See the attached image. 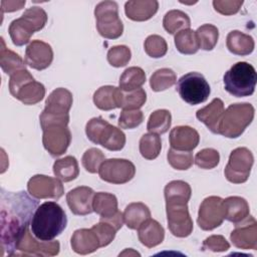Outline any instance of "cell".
Wrapping results in <instances>:
<instances>
[{"mask_svg":"<svg viewBox=\"0 0 257 257\" xmlns=\"http://www.w3.org/2000/svg\"><path fill=\"white\" fill-rule=\"evenodd\" d=\"M177 91L185 102L196 105L208 99L211 88L203 74L192 71L186 73L178 80Z\"/></svg>","mask_w":257,"mask_h":257,"instance_id":"obj_7","label":"cell"},{"mask_svg":"<svg viewBox=\"0 0 257 257\" xmlns=\"http://www.w3.org/2000/svg\"><path fill=\"white\" fill-rule=\"evenodd\" d=\"M104 160L105 156L100 150L96 148H90L84 152L81 163L86 172L90 174H95L96 172H98V169Z\"/></svg>","mask_w":257,"mask_h":257,"instance_id":"obj_45","label":"cell"},{"mask_svg":"<svg viewBox=\"0 0 257 257\" xmlns=\"http://www.w3.org/2000/svg\"><path fill=\"white\" fill-rule=\"evenodd\" d=\"M8 32L13 44L16 46H22L30 41L35 30L25 19L20 17L10 23Z\"/></svg>","mask_w":257,"mask_h":257,"instance_id":"obj_33","label":"cell"},{"mask_svg":"<svg viewBox=\"0 0 257 257\" xmlns=\"http://www.w3.org/2000/svg\"><path fill=\"white\" fill-rule=\"evenodd\" d=\"M0 66L2 70L9 75H12L16 71L26 69L25 60L19 56V54L8 49L5 46L3 37H1V49H0Z\"/></svg>","mask_w":257,"mask_h":257,"instance_id":"obj_31","label":"cell"},{"mask_svg":"<svg viewBox=\"0 0 257 257\" xmlns=\"http://www.w3.org/2000/svg\"><path fill=\"white\" fill-rule=\"evenodd\" d=\"M223 81L225 90L233 96H249L254 93L257 73L253 65L245 61H239L225 72Z\"/></svg>","mask_w":257,"mask_h":257,"instance_id":"obj_3","label":"cell"},{"mask_svg":"<svg viewBox=\"0 0 257 257\" xmlns=\"http://www.w3.org/2000/svg\"><path fill=\"white\" fill-rule=\"evenodd\" d=\"M172 123V115L168 109H157L151 113L147 128L150 133L163 135L167 133Z\"/></svg>","mask_w":257,"mask_h":257,"instance_id":"obj_37","label":"cell"},{"mask_svg":"<svg viewBox=\"0 0 257 257\" xmlns=\"http://www.w3.org/2000/svg\"><path fill=\"white\" fill-rule=\"evenodd\" d=\"M162 150V141L159 135L148 133L140 140V153L146 160H155Z\"/></svg>","mask_w":257,"mask_h":257,"instance_id":"obj_38","label":"cell"},{"mask_svg":"<svg viewBox=\"0 0 257 257\" xmlns=\"http://www.w3.org/2000/svg\"><path fill=\"white\" fill-rule=\"evenodd\" d=\"M67 217L56 202H45L38 206L30 223L32 234L41 241H51L66 228Z\"/></svg>","mask_w":257,"mask_h":257,"instance_id":"obj_2","label":"cell"},{"mask_svg":"<svg viewBox=\"0 0 257 257\" xmlns=\"http://www.w3.org/2000/svg\"><path fill=\"white\" fill-rule=\"evenodd\" d=\"M93 212L98 214L100 218H108L113 216L117 210V199L113 194L98 192L94 194L92 201Z\"/></svg>","mask_w":257,"mask_h":257,"instance_id":"obj_32","label":"cell"},{"mask_svg":"<svg viewBox=\"0 0 257 257\" xmlns=\"http://www.w3.org/2000/svg\"><path fill=\"white\" fill-rule=\"evenodd\" d=\"M96 145L109 151H120L125 145V135L120 128L107 123L99 134Z\"/></svg>","mask_w":257,"mask_h":257,"instance_id":"obj_27","label":"cell"},{"mask_svg":"<svg viewBox=\"0 0 257 257\" xmlns=\"http://www.w3.org/2000/svg\"><path fill=\"white\" fill-rule=\"evenodd\" d=\"M138 237L144 246L153 248L164 241L165 230L158 221L150 218L138 229Z\"/></svg>","mask_w":257,"mask_h":257,"instance_id":"obj_23","label":"cell"},{"mask_svg":"<svg viewBox=\"0 0 257 257\" xmlns=\"http://www.w3.org/2000/svg\"><path fill=\"white\" fill-rule=\"evenodd\" d=\"M151 218V211L147 205L142 202L128 204L123 212V220L127 228L138 230L140 226Z\"/></svg>","mask_w":257,"mask_h":257,"instance_id":"obj_29","label":"cell"},{"mask_svg":"<svg viewBox=\"0 0 257 257\" xmlns=\"http://www.w3.org/2000/svg\"><path fill=\"white\" fill-rule=\"evenodd\" d=\"M94 194V191L86 186H80L70 190L66 195V202L70 211L77 216H85L92 213Z\"/></svg>","mask_w":257,"mask_h":257,"instance_id":"obj_17","label":"cell"},{"mask_svg":"<svg viewBox=\"0 0 257 257\" xmlns=\"http://www.w3.org/2000/svg\"><path fill=\"white\" fill-rule=\"evenodd\" d=\"M177 81V75L171 68H160L156 70L151 78L150 85L154 91H163L172 87Z\"/></svg>","mask_w":257,"mask_h":257,"instance_id":"obj_39","label":"cell"},{"mask_svg":"<svg viewBox=\"0 0 257 257\" xmlns=\"http://www.w3.org/2000/svg\"><path fill=\"white\" fill-rule=\"evenodd\" d=\"M225 208V219L237 224L246 219L250 214L248 202L238 196H231L223 200Z\"/></svg>","mask_w":257,"mask_h":257,"instance_id":"obj_26","label":"cell"},{"mask_svg":"<svg viewBox=\"0 0 257 257\" xmlns=\"http://www.w3.org/2000/svg\"><path fill=\"white\" fill-rule=\"evenodd\" d=\"M169 141L171 148L178 151H193L200 142L199 133L189 125H179L172 128Z\"/></svg>","mask_w":257,"mask_h":257,"instance_id":"obj_18","label":"cell"},{"mask_svg":"<svg viewBox=\"0 0 257 257\" xmlns=\"http://www.w3.org/2000/svg\"><path fill=\"white\" fill-rule=\"evenodd\" d=\"M99 221H103V222H106L108 224H110L116 231H118L123 223H124V220H123V214L120 212V211H117L113 216L111 217H108V218H99Z\"/></svg>","mask_w":257,"mask_h":257,"instance_id":"obj_53","label":"cell"},{"mask_svg":"<svg viewBox=\"0 0 257 257\" xmlns=\"http://www.w3.org/2000/svg\"><path fill=\"white\" fill-rule=\"evenodd\" d=\"M25 5L24 1H1V13L14 12L20 10Z\"/></svg>","mask_w":257,"mask_h":257,"instance_id":"obj_54","label":"cell"},{"mask_svg":"<svg viewBox=\"0 0 257 257\" xmlns=\"http://www.w3.org/2000/svg\"><path fill=\"white\" fill-rule=\"evenodd\" d=\"M226 46L231 53L235 55L245 56L253 52L255 42L252 36L245 34L239 30H232L227 35Z\"/></svg>","mask_w":257,"mask_h":257,"instance_id":"obj_25","label":"cell"},{"mask_svg":"<svg viewBox=\"0 0 257 257\" xmlns=\"http://www.w3.org/2000/svg\"><path fill=\"white\" fill-rule=\"evenodd\" d=\"M72 102V93L66 88L58 87L54 89L46 98L45 107L43 110L57 115L69 114Z\"/></svg>","mask_w":257,"mask_h":257,"instance_id":"obj_20","label":"cell"},{"mask_svg":"<svg viewBox=\"0 0 257 257\" xmlns=\"http://www.w3.org/2000/svg\"><path fill=\"white\" fill-rule=\"evenodd\" d=\"M24 60L31 68L43 70L52 63L53 50L48 43L38 39L33 40L26 47Z\"/></svg>","mask_w":257,"mask_h":257,"instance_id":"obj_16","label":"cell"},{"mask_svg":"<svg viewBox=\"0 0 257 257\" xmlns=\"http://www.w3.org/2000/svg\"><path fill=\"white\" fill-rule=\"evenodd\" d=\"M70 245L72 250L80 255L93 253L100 247L99 239L91 228L75 230L71 236Z\"/></svg>","mask_w":257,"mask_h":257,"instance_id":"obj_19","label":"cell"},{"mask_svg":"<svg viewBox=\"0 0 257 257\" xmlns=\"http://www.w3.org/2000/svg\"><path fill=\"white\" fill-rule=\"evenodd\" d=\"M9 91L13 97L27 105L41 101L45 95V87L34 79L27 69L16 71L10 75Z\"/></svg>","mask_w":257,"mask_h":257,"instance_id":"obj_5","label":"cell"},{"mask_svg":"<svg viewBox=\"0 0 257 257\" xmlns=\"http://www.w3.org/2000/svg\"><path fill=\"white\" fill-rule=\"evenodd\" d=\"M146 53L153 58H160L165 56L168 51V44L164 37L153 34L146 38L144 43Z\"/></svg>","mask_w":257,"mask_h":257,"instance_id":"obj_43","label":"cell"},{"mask_svg":"<svg viewBox=\"0 0 257 257\" xmlns=\"http://www.w3.org/2000/svg\"><path fill=\"white\" fill-rule=\"evenodd\" d=\"M42 131L44 149L53 157L63 155L71 142V133L67 125H51Z\"/></svg>","mask_w":257,"mask_h":257,"instance_id":"obj_14","label":"cell"},{"mask_svg":"<svg viewBox=\"0 0 257 257\" xmlns=\"http://www.w3.org/2000/svg\"><path fill=\"white\" fill-rule=\"evenodd\" d=\"M255 109L248 102L230 104L219 122L218 134L229 139L240 137L254 118Z\"/></svg>","mask_w":257,"mask_h":257,"instance_id":"obj_4","label":"cell"},{"mask_svg":"<svg viewBox=\"0 0 257 257\" xmlns=\"http://www.w3.org/2000/svg\"><path fill=\"white\" fill-rule=\"evenodd\" d=\"M28 193L36 199L58 200L64 194L61 181L45 175H35L27 183Z\"/></svg>","mask_w":257,"mask_h":257,"instance_id":"obj_12","label":"cell"},{"mask_svg":"<svg viewBox=\"0 0 257 257\" xmlns=\"http://www.w3.org/2000/svg\"><path fill=\"white\" fill-rule=\"evenodd\" d=\"M38 202L25 192L1 194V249L2 256H12L18 241L28 229Z\"/></svg>","mask_w":257,"mask_h":257,"instance_id":"obj_1","label":"cell"},{"mask_svg":"<svg viewBox=\"0 0 257 257\" xmlns=\"http://www.w3.org/2000/svg\"><path fill=\"white\" fill-rule=\"evenodd\" d=\"M253 163L254 157L249 149L241 147L233 150L224 170L226 179L233 184L245 183L250 176Z\"/></svg>","mask_w":257,"mask_h":257,"instance_id":"obj_8","label":"cell"},{"mask_svg":"<svg viewBox=\"0 0 257 257\" xmlns=\"http://www.w3.org/2000/svg\"><path fill=\"white\" fill-rule=\"evenodd\" d=\"M229 248V242L222 235H212L203 242V249H208L213 252H225Z\"/></svg>","mask_w":257,"mask_h":257,"instance_id":"obj_52","label":"cell"},{"mask_svg":"<svg viewBox=\"0 0 257 257\" xmlns=\"http://www.w3.org/2000/svg\"><path fill=\"white\" fill-rule=\"evenodd\" d=\"M107 123L108 122L100 116L92 117L91 119H89L85 125V134L88 140L96 145L99 134Z\"/></svg>","mask_w":257,"mask_h":257,"instance_id":"obj_51","label":"cell"},{"mask_svg":"<svg viewBox=\"0 0 257 257\" xmlns=\"http://www.w3.org/2000/svg\"><path fill=\"white\" fill-rule=\"evenodd\" d=\"M243 1L241 0H214L213 6L214 9L222 15H233L236 14L241 6Z\"/></svg>","mask_w":257,"mask_h":257,"instance_id":"obj_50","label":"cell"},{"mask_svg":"<svg viewBox=\"0 0 257 257\" xmlns=\"http://www.w3.org/2000/svg\"><path fill=\"white\" fill-rule=\"evenodd\" d=\"M21 17L25 19L33 27L35 32L41 30L47 22L46 12L41 7H38V6H33L28 8L23 12Z\"/></svg>","mask_w":257,"mask_h":257,"instance_id":"obj_47","label":"cell"},{"mask_svg":"<svg viewBox=\"0 0 257 257\" xmlns=\"http://www.w3.org/2000/svg\"><path fill=\"white\" fill-rule=\"evenodd\" d=\"M96 29L106 39H116L123 32V24L118 17V6L114 1H101L94 9Z\"/></svg>","mask_w":257,"mask_h":257,"instance_id":"obj_6","label":"cell"},{"mask_svg":"<svg viewBox=\"0 0 257 257\" xmlns=\"http://www.w3.org/2000/svg\"><path fill=\"white\" fill-rule=\"evenodd\" d=\"M225 219L223 199L210 196L203 200L198 212L197 223L204 231H211L222 225Z\"/></svg>","mask_w":257,"mask_h":257,"instance_id":"obj_10","label":"cell"},{"mask_svg":"<svg viewBox=\"0 0 257 257\" xmlns=\"http://www.w3.org/2000/svg\"><path fill=\"white\" fill-rule=\"evenodd\" d=\"M144 120V113L140 109H122L118 117V125L120 128H135Z\"/></svg>","mask_w":257,"mask_h":257,"instance_id":"obj_48","label":"cell"},{"mask_svg":"<svg viewBox=\"0 0 257 257\" xmlns=\"http://www.w3.org/2000/svg\"><path fill=\"white\" fill-rule=\"evenodd\" d=\"M168 227L171 233L179 238H185L193 232V220L188 210V204H166Z\"/></svg>","mask_w":257,"mask_h":257,"instance_id":"obj_11","label":"cell"},{"mask_svg":"<svg viewBox=\"0 0 257 257\" xmlns=\"http://www.w3.org/2000/svg\"><path fill=\"white\" fill-rule=\"evenodd\" d=\"M135 174V165L125 159L104 160L98 169V175L102 181L115 185L130 182Z\"/></svg>","mask_w":257,"mask_h":257,"instance_id":"obj_9","label":"cell"},{"mask_svg":"<svg viewBox=\"0 0 257 257\" xmlns=\"http://www.w3.org/2000/svg\"><path fill=\"white\" fill-rule=\"evenodd\" d=\"M59 250L60 244L58 241H41L32 234L29 228L24 232L16 247V251H19L20 254L34 256H55L59 253Z\"/></svg>","mask_w":257,"mask_h":257,"instance_id":"obj_13","label":"cell"},{"mask_svg":"<svg viewBox=\"0 0 257 257\" xmlns=\"http://www.w3.org/2000/svg\"><path fill=\"white\" fill-rule=\"evenodd\" d=\"M224 102L216 97L209 104L200 108L196 112V117L203 122L213 134H218L219 122L224 113Z\"/></svg>","mask_w":257,"mask_h":257,"instance_id":"obj_22","label":"cell"},{"mask_svg":"<svg viewBox=\"0 0 257 257\" xmlns=\"http://www.w3.org/2000/svg\"><path fill=\"white\" fill-rule=\"evenodd\" d=\"M147 100V93L143 88L131 91H122L120 96V107L122 109H139Z\"/></svg>","mask_w":257,"mask_h":257,"instance_id":"obj_42","label":"cell"},{"mask_svg":"<svg viewBox=\"0 0 257 257\" xmlns=\"http://www.w3.org/2000/svg\"><path fill=\"white\" fill-rule=\"evenodd\" d=\"M54 176L62 182L75 180L79 175V168L76 159L72 156H66L56 160L53 164Z\"/></svg>","mask_w":257,"mask_h":257,"instance_id":"obj_30","label":"cell"},{"mask_svg":"<svg viewBox=\"0 0 257 257\" xmlns=\"http://www.w3.org/2000/svg\"><path fill=\"white\" fill-rule=\"evenodd\" d=\"M146 82V73L143 68L132 66L126 68L119 77V88L122 91H131L141 88Z\"/></svg>","mask_w":257,"mask_h":257,"instance_id":"obj_35","label":"cell"},{"mask_svg":"<svg viewBox=\"0 0 257 257\" xmlns=\"http://www.w3.org/2000/svg\"><path fill=\"white\" fill-rule=\"evenodd\" d=\"M164 194L166 204H188L192 190L187 182L176 180L166 185Z\"/></svg>","mask_w":257,"mask_h":257,"instance_id":"obj_28","label":"cell"},{"mask_svg":"<svg viewBox=\"0 0 257 257\" xmlns=\"http://www.w3.org/2000/svg\"><path fill=\"white\" fill-rule=\"evenodd\" d=\"M132 57L131 49L125 45H115L107 51V61L113 67L125 66Z\"/></svg>","mask_w":257,"mask_h":257,"instance_id":"obj_44","label":"cell"},{"mask_svg":"<svg viewBox=\"0 0 257 257\" xmlns=\"http://www.w3.org/2000/svg\"><path fill=\"white\" fill-rule=\"evenodd\" d=\"M163 26L170 34L178 33L181 30L189 29L191 26L190 17L181 10H170L168 11L163 19Z\"/></svg>","mask_w":257,"mask_h":257,"instance_id":"obj_34","label":"cell"},{"mask_svg":"<svg viewBox=\"0 0 257 257\" xmlns=\"http://www.w3.org/2000/svg\"><path fill=\"white\" fill-rule=\"evenodd\" d=\"M175 45L182 54H194L200 49L196 32L192 29H184L176 33Z\"/></svg>","mask_w":257,"mask_h":257,"instance_id":"obj_36","label":"cell"},{"mask_svg":"<svg viewBox=\"0 0 257 257\" xmlns=\"http://www.w3.org/2000/svg\"><path fill=\"white\" fill-rule=\"evenodd\" d=\"M220 161L219 152L212 148H206L199 151L194 159L195 164L205 170H211L218 166Z\"/></svg>","mask_w":257,"mask_h":257,"instance_id":"obj_46","label":"cell"},{"mask_svg":"<svg viewBox=\"0 0 257 257\" xmlns=\"http://www.w3.org/2000/svg\"><path fill=\"white\" fill-rule=\"evenodd\" d=\"M121 89L112 85L100 86L93 93V102L101 110H111L120 107Z\"/></svg>","mask_w":257,"mask_h":257,"instance_id":"obj_24","label":"cell"},{"mask_svg":"<svg viewBox=\"0 0 257 257\" xmlns=\"http://www.w3.org/2000/svg\"><path fill=\"white\" fill-rule=\"evenodd\" d=\"M168 163L172 168L179 171H186L190 169L194 163L193 154L186 151H178L171 148L167 154Z\"/></svg>","mask_w":257,"mask_h":257,"instance_id":"obj_41","label":"cell"},{"mask_svg":"<svg viewBox=\"0 0 257 257\" xmlns=\"http://www.w3.org/2000/svg\"><path fill=\"white\" fill-rule=\"evenodd\" d=\"M159 9L156 0H132L124 4V13L133 21H147L151 19Z\"/></svg>","mask_w":257,"mask_h":257,"instance_id":"obj_21","label":"cell"},{"mask_svg":"<svg viewBox=\"0 0 257 257\" xmlns=\"http://www.w3.org/2000/svg\"><path fill=\"white\" fill-rule=\"evenodd\" d=\"M200 48L206 51L213 50L219 38V30L213 24H203L195 31Z\"/></svg>","mask_w":257,"mask_h":257,"instance_id":"obj_40","label":"cell"},{"mask_svg":"<svg viewBox=\"0 0 257 257\" xmlns=\"http://www.w3.org/2000/svg\"><path fill=\"white\" fill-rule=\"evenodd\" d=\"M91 229L97 235V237L99 239L100 247H105V246L109 245L112 242V240L114 239L115 233L117 232L110 224L103 222V221H99V223L93 225L91 227Z\"/></svg>","mask_w":257,"mask_h":257,"instance_id":"obj_49","label":"cell"},{"mask_svg":"<svg viewBox=\"0 0 257 257\" xmlns=\"http://www.w3.org/2000/svg\"><path fill=\"white\" fill-rule=\"evenodd\" d=\"M233 245L243 250L257 249V222L254 217L248 216L243 221L235 224V229L230 234Z\"/></svg>","mask_w":257,"mask_h":257,"instance_id":"obj_15","label":"cell"}]
</instances>
